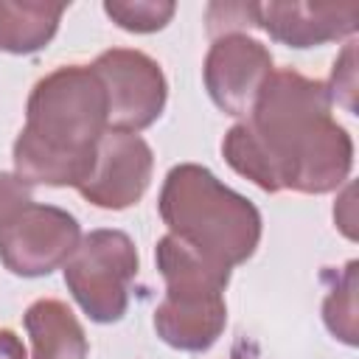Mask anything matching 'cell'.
Masks as SVG:
<instances>
[{"instance_id": "13", "label": "cell", "mask_w": 359, "mask_h": 359, "mask_svg": "<svg viewBox=\"0 0 359 359\" xmlns=\"http://www.w3.org/2000/svg\"><path fill=\"white\" fill-rule=\"evenodd\" d=\"M323 320L325 328L334 334V339L345 345L359 342V325H356V261H348L345 269L334 278L325 300H323Z\"/></svg>"}, {"instance_id": "12", "label": "cell", "mask_w": 359, "mask_h": 359, "mask_svg": "<svg viewBox=\"0 0 359 359\" xmlns=\"http://www.w3.org/2000/svg\"><path fill=\"white\" fill-rule=\"evenodd\" d=\"M65 3L0 0V50L25 56L42 50L59 31Z\"/></svg>"}, {"instance_id": "19", "label": "cell", "mask_w": 359, "mask_h": 359, "mask_svg": "<svg viewBox=\"0 0 359 359\" xmlns=\"http://www.w3.org/2000/svg\"><path fill=\"white\" fill-rule=\"evenodd\" d=\"M0 359H25V345L11 328H0Z\"/></svg>"}, {"instance_id": "17", "label": "cell", "mask_w": 359, "mask_h": 359, "mask_svg": "<svg viewBox=\"0 0 359 359\" xmlns=\"http://www.w3.org/2000/svg\"><path fill=\"white\" fill-rule=\"evenodd\" d=\"M31 202V188L14 174L0 171V224H6L17 210Z\"/></svg>"}, {"instance_id": "14", "label": "cell", "mask_w": 359, "mask_h": 359, "mask_svg": "<svg viewBox=\"0 0 359 359\" xmlns=\"http://www.w3.org/2000/svg\"><path fill=\"white\" fill-rule=\"evenodd\" d=\"M107 17L132 34H151L171 22L177 6L168 0H107Z\"/></svg>"}, {"instance_id": "11", "label": "cell", "mask_w": 359, "mask_h": 359, "mask_svg": "<svg viewBox=\"0 0 359 359\" xmlns=\"http://www.w3.org/2000/svg\"><path fill=\"white\" fill-rule=\"evenodd\" d=\"M25 331L34 345L31 359H87V337L67 303L39 297L25 311Z\"/></svg>"}, {"instance_id": "8", "label": "cell", "mask_w": 359, "mask_h": 359, "mask_svg": "<svg viewBox=\"0 0 359 359\" xmlns=\"http://www.w3.org/2000/svg\"><path fill=\"white\" fill-rule=\"evenodd\" d=\"M272 70V53L264 42L247 34H222L208 48L202 76L210 101L224 115L247 118Z\"/></svg>"}, {"instance_id": "1", "label": "cell", "mask_w": 359, "mask_h": 359, "mask_svg": "<svg viewBox=\"0 0 359 359\" xmlns=\"http://www.w3.org/2000/svg\"><path fill=\"white\" fill-rule=\"evenodd\" d=\"M325 81L272 70L250 115L230 126L222 154L258 188L328 194L348 182L353 140L331 115Z\"/></svg>"}, {"instance_id": "4", "label": "cell", "mask_w": 359, "mask_h": 359, "mask_svg": "<svg viewBox=\"0 0 359 359\" xmlns=\"http://www.w3.org/2000/svg\"><path fill=\"white\" fill-rule=\"evenodd\" d=\"M154 258L165 280V294L151 320L157 337L185 353L208 351L227 325L224 286L230 275L205 264L171 233L157 241Z\"/></svg>"}, {"instance_id": "15", "label": "cell", "mask_w": 359, "mask_h": 359, "mask_svg": "<svg viewBox=\"0 0 359 359\" xmlns=\"http://www.w3.org/2000/svg\"><path fill=\"white\" fill-rule=\"evenodd\" d=\"M325 87H328L331 101L342 104L348 112H356V101H353V95H356V42L353 39L345 45V50L334 62L331 81Z\"/></svg>"}, {"instance_id": "5", "label": "cell", "mask_w": 359, "mask_h": 359, "mask_svg": "<svg viewBox=\"0 0 359 359\" xmlns=\"http://www.w3.org/2000/svg\"><path fill=\"white\" fill-rule=\"evenodd\" d=\"M137 275V250L123 230L87 233L65 264V283L93 323H118L129 309V286Z\"/></svg>"}, {"instance_id": "6", "label": "cell", "mask_w": 359, "mask_h": 359, "mask_svg": "<svg viewBox=\"0 0 359 359\" xmlns=\"http://www.w3.org/2000/svg\"><path fill=\"white\" fill-rule=\"evenodd\" d=\"M81 241L73 213L56 205L28 202L0 224V261L11 275L42 278L65 266Z\"/></svg>"}, {"instance_id": "16", "label": "cell", "mask_w": 359, "mask_h": 359, "mask_svg": "<svg viewBox=\"0 0 359 359\" xmlns=\"http://www.w3.org/2000/svg\"><path fill=\"white\" fill-rule=\"evenodd\" d=\"M241 28H255V3H210L208 6L210 36L241 34Z\"/></svg>"}, {"instance_id": "18", "label": "cell", "mask_w": 359, "mask_h": 359, "mask_svg": "<svg viewBox=\"0 0 359 359\" xmlns=\"http://www.w3.org/2000/svg\"><path fill=\"white\" fill-rule=\"evenodd\" d=\"M334 222L348 238H356V227H353L356 224V216H353V185L351 182L345 185V191H342V196H339V202L334 208Z\"/></svg>"}, {"instance_id": "9", "label": "cell", "mask_w": 359, "mask_h": 359, "mask_svg": "<svg viewBox=\"0 0 359 359\" xmlns=\"http://www.w3.org/2000/svg\"><path fill=\"white\" fill-rule=\"evenodd\" d=\"M151 146L132 132H107L98 143L90 177L76 188L101 210H126L137 205L151 182Z\"/></svg>"}, {"instance_id": "3", "label": "cell", "mask_w": 359, "mask_h": 359, "mask_svg": "<svg viewBox=\"0 0 359 359\" xmlns=\"http://www.w3.org/2000/svg\"><path fill=\"white\" fill-rule=\"evenodd\" d=\"M157 210L174 238L224 275L261 241L258 208L196 163H180L165 174Z\"/></svg>"}, {"instance_id": "10", "label": "cell", "mask_w": 359, "mask_h": 359, "mask_svg": "<svg viewBox=\"0 0 359 359\" xmlns=\"http://www.w3.org/2000/svg\"><path fill=\"white\" fill-rule=\"evenodd\" d=\"M255 28L289 48H317L353 36L359 28L356 3H255Z\"/></svg>"}, {"instance_id": "7", "label": "cell", "mask_w": 359, "mask_h": 359, "mask_svg": "<svg viewBox=\"0 0 359 359\" xmlns=\"http://www.w3.org/2000/svg\"><path fill=\"white\" fill-rule=\"evenodd\" d=\"M90 67L98 73L107 90L109 132L137 135L163 115L168 84L163 67L149 53L132 48H112L104 50Z\"/></svg>"}, {"instance_id": "2", "label": "cell", "mask_w": 359, "mask_h": 359, "mask_svg": "<svg viewBox=\"0 0 359 359\" xmlns=\"http://www.w3.org/2000/svg\"><path fill=\"white\" fill-rule=\"evenodd\" d=\"M109 132V104L90 65H62L42 76L25 104L14 140V177L31 185L79 188Z\"/></svg>"}]
</instances>
